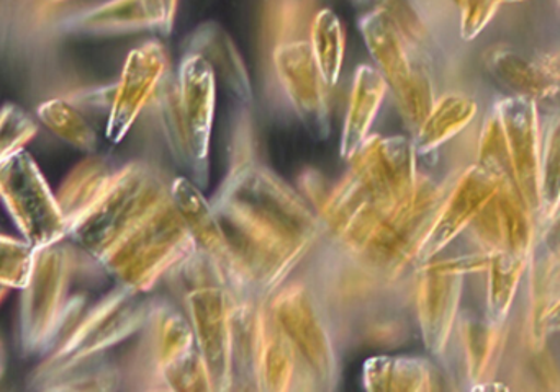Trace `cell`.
<instances>
[{"label":"cell","instance_id":"obj_27","mask_svg":"<svg viewBox=\"0 0 560 392\" xmlns=\"http://www.w3.org/2000/svg\"><path fill=\"white\" fill-rule=\"evenodd\" d=\"M352 5L358 13L372 12V10L384 12L404 33L405 38L430 61H433V36L411 0H352Z\"/></svg>","mask_w":560,"mask_h":392},{"label":"cell","instance_id":"obj_40","mask_svg":"<svg viewBox=\"0 0 560 392\" xmlns=\"http://www.w3.org/2000/svg\"><path fill=\"white\" fill-rule=\"evenodd\" d=\"M55 2H61V0H55Z\"/></svg>","mask_w":560,"mask_h":392},{"label":"cell","instance_id":"obj_2","mask_svg":"<svg viewBox=\"0 0 560 392\" xmlns=\"http://www.w3.org/2000/svg\"><path fill=\"white\" fill-rule=\"evenodd\" d=\"M89 278L108 275L91 253L68 237L35 250L32 275L20 301L19 347L23 357L45 358L74 328L91 302L88 289L72 293V285Z\"/></svg>","mask_w":560,"mask_h":392},{"label":"cell","instance_id":"obj_11","mask_svg":"<svg viewBox=\"0 0 560 392\" xmlns=\"http://www.w3.org/2000/svg\"><path fill=\"white\" fill-rule=\"evenodd\" d=\"M272 64L287 100L312 140L326 141L331 134L329 92L308 39H287L272 49Z\"/></svg>","mask_w":560,"mask_h":392},{"label":"cell","instance_id":"obj_34","mask_svg":"<svg viewBox=\"0 0 560 392\" xmlns=\"http://www.w3.org/2000/svg\"><path fill=\"white\" fill-rule=\"evenodd\" d=\"M141 3L153 22L154 32L161 36L171 35L176 22L179 0H141Z\"/></svg>","mask_w":560,"mask_h":392},{"label":"cell","instance_id":"obj_24","mask_svg":"<svg viewBox=\"0 0 560 392\" xmlns=\"http://www.w3.org/2000/svg\"><path fill=\"white\" fill-rule=\"evenodd\" d=\"M308 43L323 79L328 87H335L345 62L346 36L341 20L331 9L319 10L313 15Z\"/></svg>","mask_w":560,"mask_h":392},{"label":"cell","instance_id":"obj_8","mask_svg":"<svg viewBox=\"0 0 560 392\" xmlns=\"http://www.w3.org/2000/svg\"><path fill=\"white\" fill-rule=\"evenodd\" d=\"M150 309L147 293L115 283L114 288L85 308L74 328L43 361L61 364L108 354L121 342L140 334Z\"/></svg>","mask_w":560,"mask_h":392},{"label":"cell","instance_id":"obj_26","mask_svg":"<svg viewBox=\"0 0 560 392\" xmlns=\"http://www.w3.org/2000/svg\"><path fill=\"white\" fill-rule=\"evenodd\" d=\"M38 118L48 130L75 150L94 154L98 147V136L85 115L65 98L45 102L38 108Z\"/></svg>","mask_w":560,"mask_h":392},{"label":"cell","instance_id":"obj_3","mask_svg":"<svg viewBox=\"0 0 560 392\" xmlns=\"http://www.w3.org/2000/svg\"><path fill=\"white\" fill-rule=\"evenodd\" d=\"M197 250L173 197H167L131 224L97 262L117 285L148 295Z\"/></svg>","mask_w":560,"mask_h":392},{"label":"cell","instance_id":"obj_17","mask_svg":"<svg viewBox=\"0 0 560 392\" xmlns=\"http://www.w3.org/2000/svg\"><path fill=\"white\" fill-rule=\"evenodd\" d=\"M489 74L513 95L546 100L560 91V52L528 56L510 46L499 45L483 55Z\"/></svg>","mask_w":560,"mask_h":392},{"label":"cell","instance_id":"obj_25","mask_svg":"<svg viewBox=\"0 0 560 392\" xmlns=\"http://www.w3.org/2000/svg\"><path fill=\"white\" fill-rule=\"evenodd\" d=\"M525 253L493 252L490 253L489 265V296H487V311L492 324H502L509 316L513 299L518 292L523 272H525Z\"/></svg>","mask_w":560,"mask_h":392},{"label":"cell","instance_id":"obj_35","mask_svg":"<svg viewBox=\"0 0 560 392\" xmlns=\"http://www.w3.org/2000/svg\"><path fill=\"white\" fill-rule=\"evenodd\" d=\"M542 322L548 331H560V299L546 311Z\"/></svg>","mask_w":560,"mask_h":392},{"label":"cell","instance_id":"obj_4","mask_svg":"<svg viewBox=\"0 0 560 392\" xmlns=\"http://www.w3.org/2000/svg\"><path fill=\"white\" fill-rule=\"evenodd\" d=\"M171 183L141 161L115 167L88 204L66 221L68 239L97 260L131 224L171 197Z\"/></svg>","mask_w":560,"mask_h":392},{"label":"cell","instance_id":"obj_13","mask_svg":"<svg viewBox=\"0 0 560 392\" xmlns=\"http://www.w3.org/2000/svg\"><path fill=\"white\" fill-rule=\"evenodd\" d=\"M166 69V48L158 39L131 49L115 84L114 100L105 124V136L112 144L124 141L141 111L153 100Z\"/></svg>","mask_w":560,"mask_h":392},{"label":"cell","instance_id":"obj_14","mask_svg":"<svg viewBox=\"0 0 560 392\" xmlns=\"http://www.w3.org/2000/svg\"><path fill=\"white\" fill-rule=\"evenodd\" d=\"M493 110L505 133L516 189L529 210H539L541 128L536 100L512 95L497 102Z\"/></svg>","mask_w":560,"mask_h":392},{"label":"cell","instance_id":"obj_20","mask_svg":"<svg viewBox=\"0 0 560 392\" xmlns=\"http://www.w3.org/2000/svg\"><path fill=\"white\" fill-rule=\"evenodd\" d=\"M388 87L375 66L361 64L355 69L349 92L348 108L339 140V156L348 163L371 136Z\"/></svg>","mask_w":560,"mask_h":392},{"label":"cell","instance_id":"obj_29","mask_svg":"<svg viewBox=\"0 0 560 392\" xmlns=\"http://www.w3.org/2000/svg\"><path fill=\"white\" fill-rule=\"evenodd\" d=\"M477 164L482 166L487 173L492 174L500 183H512V186H515L505 133H503L499 115H497L493 108L487 115L486 121H483L482 133H480L479 140V163Z\"/></svg>","mask_w":560,"mask_h":392},{"label":"cell","instance_id":"obj_36","mask_svg":"<svg viewBox=\"0 0 560 392\" xmlns=\"http://www.w3.org/2000/svg\"><path fill=\"white\" fill-rule=\"evenodd\" d=\"M3 370H5V352H3L2 344H0V377H2Z\"/></svg>","mask_w":560,"mask_h":392},{"label":"cell","instance_id":"obj_10","mask_svg":"<svg viewBox=\"0 0 560 392\" xmlns=\"http://www.w3.org/2000/svg\"><path fill=\"white\" fill-rule=\"evenodd\" d=\"M0 200L33 249L51 246L68 237L58 198L26 151L0 163Z\"/></svg>","mask_w":560,"mask_h":392},{"label":"cell","instance_id":"obj_23","mask_svg":"<svg viewBox=\"0 0 560 392\" xmlns=\"http://www.w3.org/2000/svg\"><path fill=\"white\" fill-rule=\"evenodd\" d=\"M68 26L74 33L95 36L154 32L153 22L141 0H108L92 7L88 12L71 16Z\"/></svg>","mask_w":560,"mask_h":392},{"label":"cell","instance_id":"obj_38","mask_svg":"<svg viewBox=\"0 0 560 392\" xmlns=\"http://www.w3.org/2000/svg\"><path fill=\"white\" fill-rule=\"evenodd\" d=\"M466 2H467V0H453V3H454V5L457 7V9H460V7H463L464 3H466Z\"/></svg>","mask_w":560,"mask_h":392},{"label":"cell","instance_id":"obj_37","mask_svg":"<svg viewBox=\"0 0 560 392\" xmlns=\"http://www.w3.org/2000/svg\"><path fill=\"white\" fill-rule=\"evenodd\" d=\"M10 288H7V286L0 285V302H2V299L5 298L7 293H9Z\"/></svg>","mask_w":560,"mask_h":392},{"label":"cell","instance_id":"obj_32","mask_svg":"<svg viewBox=\"0 0 560 392\" xmlns=\"http://www.w3.org/2000/svg\"><path fill=\"white\" fill-rule=\"evenodd\" d=\"M38 133L36 121L19 105L0 108V163L25 151L26 144Z\"/></svg>","mask_w":560,"mask_h":392},{"label":"cell","instance_id":"obj_19","mask_svg":"<svg viewBox=\"0 0 560 392\" xmlns=\"http://www.w3.org/2000/svg\"><path fill=\"white\" fill-rule=\"evenodd\" d=\"M255 390L300 391V368L295 352L272 316L268 299L258 311L255 354Z\"/></svg>","mask_w":560,"mask_h":392},{"label":"cell","instance_id":"obj_6","mask_svg":"<svg viewBox=\"0 0 560 392\" xmlns=\"http://www.w3.org/2000/svg\"><path fill=\"white\" fill-rule=\"evenodd\" d=\"M358 29L375 68L394 95L405 127L415 133L436 102L431 61L381 10L359 13Z\"/></svg>","mask_w":560,"mask_h":392},{"label":"cell","instance_id":"obj_12","mask_svg":"<svg viewBox=\"0 0 560 392\" xmlns=\"http://www.w3.org/2000/svg\"><path fill=\"white\" fill-rule=\"evenodd\" d=\"M179 111L194 159L190 177L200 189H209L210 144L217 110V78L206 59L183 52L176 72Z\"/></svg>","mask_w":560,"mask_h":392},{"label":"cell","instance_id":"obj_33","mask_svg":"<svg viewBox=\"0 0 560 392\" xmlns=\"http://www.w3.org/2000/svg\"><path fill=\"white\" fill-rule=\"evenodd\" d=\"M502 3L499 0H467L460 7V38L474 41L492 22Z\"/></svg>","mask_w":560,"mask_h":392},{"label":"cell","instance_id":"obj_15","mask_svg":"<svg viewBox=\"0 0 560 392\" xmlns=\"http://www.w3.org/2000/svg\"><path fill=\"white\" fill-rule=\"evenodd\" d=\"M500 182L482 166L469 167L444 197L443 204L418 250L417 266L440 256L453 240L470 227L487 201L495 195Z\"/></svg>","mask_w":560,"mask_h":392},{"label":"cell","instance_id":"obj_41","mask_svg":"<svg viewBox=\"0 0 560 392\" xmlns=\"http://www.w3.org/2000/svg\"><path fill=\"white\" fill-rule=\"evenodd\" d=\"M559 7H560V0H558Z\"/></svg>","mask_w":560,"mask_h":392},{"label":"cell","instance_id":"obj_28","mask_svg":"<svg viewBox=\"0 0 560 392\" xmlns=\"http://www.w3.org/2000/svg\"><path fill=\"white\" fill-rule=\"evenodd\" d=\"M560 206V111L549 118L541 136L539 159V210L548 216Z\"/></svg>","mask_w":560,"mask_h":392},{"label":"cell","instance_id":"obj_1","mask_svg":"<svg viewBox=\"0 0 560 392\" xmlns=\"http://www.w3.org/2000/svg\"><path fill=\"white\" fill-rule=\"evenodd\" d=\"M210 201L235 256L243 293L261 301L292 278L325 230L303 193L245 154Z\"/></svg>","mask_w":560,"mask_h":392},{"label":"cell","instance_id":"obj_22","mask_svg":"<svg viewBox=\"0 0 560 392\" xmlns=\"http://www.w3.org/2000/svg\"><path fill=\"white\" fill-rule=\"evenodd\" d=\"M477 104L464 94L443 95L436 98L423 123L413 133V146L418 156H430L444 144L450 143L476 118Z\"/></svg>","mask_w":560,"mask_h":392},{"label":"cell","instance_id":"obj_7","mask_svg":"<svg viewBox=\"0 0 560 392\" xmlns=\"http://www.w3.org/2000/svg\"><path fill=\"white\" fill-rule=\"evenodd\" d=\"M140 334L133 375L150 390L212 391L186 312L173 302L151 301Z\"/></svg>","mask_w":560,"mask_h":392},{"label":"cell","instance_id":"obj_5","mask_svg":"<svg viewBox=\"0 0 560 392\" xmlns=\"http://www.w3.org/2000/svg\"><path fill=\"white\" fill-rule=\"evenodd\" d=\"M268 306L299 360L300 391L338 390L345 348L312 283L292 276Z\"/></svg>","mask_w":560,"mask_h":392},{"label":"cell","instance_id":"obj_31","mask_svg":"<svg viewBox=\"0 0 560 392\" xmlns=\"http://www.w3.org/2000/svg\"><path fill=\"white\" fill-rule=\"evenodd\" d=\"M35 250L25 239L0 236V285L25 288L32 275Z\"/></svg>","mask_w":560,"mask_h":392},{"label":"cell","instance_id":"obj_16","mask_svg":"<svg viewBox=\"0 0 560 392\" xmlns=\"http://www.w3.org/2000/svg\"><path fill=\"white\" fill-rule=\"evenodd\" d=\"M171 197H173L174 206L183 216L187 229L192 234L197 249L210 257L222 269L230 289L236 296L245 298L235 256H233L222 223L213 210L212 201L207 200L203 190L197 187L189 177H177L173 180Z\"/></svg>","mask_w":560,"mask_h":392},{"label":"cell","instance_id":"obj_21","mask_svg":"<svg viewBox=\"0 0 560 392\" xmlns=\"http://www.w3.org/2000/svg\"><path fill=\"white\" fill-rule=\"evenodd\" d=\"M434 381V368L420 357L378 354L362 365L361 383L365 391H433L436 390Z\"/></svg>","mask_w":560,"mask_h":392},{"label":"cell","instance_id":"obj_39","mask_svg":"<svg viewBox=\"0 0 560 392\" xmlns=\"http://www.w3.org/2000/svg\"><path fill=\"white\" fill-rule=\"evenodd\" d=\"M499 2H500V3H502V5H503V3H510V2H512V3H516V2H525V0H499Z\"/></svg>","mask_w":560,"mask_h":392},{"label":"cell","instance_id":"obj_18","mask_svg":"<svg viewBox=\"0 0 560 392\" xmlns=\"http://www.w3.org/2000/svg\"><path fill=\"white\" fill-rule=\"evenodd\" d=\"M183 46L187 55L200 56L209 62L215 72L217 84L220 82L238 104L253 105L255 92L248 68L232 36L220 23L212 20L200 23L187 35Z\"/></svg>","mask_w":560,"mask_h":392},{"label":"cell","instance_id":"obj_30","mask_svg":"<svg viewBox=\"0 0 560 392\" xmlns=\"http://www.w3.org/2000/svg\"><path fill=\"white\" fill-rule=\"evenodd\" d=\"M460 334H463L464 351H466L467 373L474 381H482L487 368L492 360L493 352L497 351V324L487 321L460 322Z\"/></svg>","mask_w":560,"mask_h":392},{"label":"cell","instance_id":"obj_9","mask_svg":"<svg viewBox=\"0 0 560 392\" xmlns=\"http://www.w3.org/2000/svg\"><path fill=\"white\" fill-rule=\"evenodd\" d=\"M489 256L431 259L415 270L413 316L424 347L433 357H443L457 324L464 278L489 265Z\"/></svg>","mask_w":560,"mask_h":392}]
</instances>
